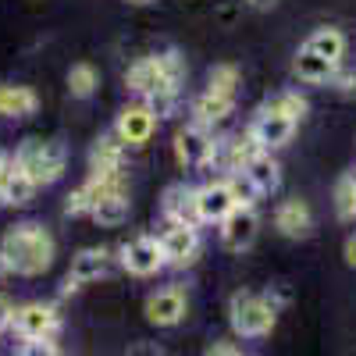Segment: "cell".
Masks as SVG:
<instances>
[{
	"mask_svg": "<svg viewBox=\"0 0 356 356\" xmlns=\"http://www.w3.org/2000/svg\"><path fill=\"white\" fill-rule=\"evenodd\" d=\"M15 164L36 186H54V182H61V175L68 168V150L57 139H25L15 150Z\"/></svg>",
	"mask_w": 356,
	"mask_h": 356,
	"instance_id": "cell-4",
	"label": "cell"
},
{
	"mask_svg": "<svg viewBox=\"0 0 356 356\" xmlns=\"http://www.w3.org/2000/svg\"><path fill=\"white\" fill-rule=\"evenodd\" d=\"M335 214L339 221H356V175H342L335 182Z\"/></svg>",
	"mask_w": 356,
	"mask_h": 356,
	"instance_id": "cell-27",
	"label": "cell"
},
{
	"mask_svg": "<svg viewBox=\"0 0 356 356\" xmlns=\"http://www.w3.org/2000/svg\"><path fill=\"white\" fill-rule=\"evenodd\" d=\"M335 61H328V57H321L317 50H310V47H300L296 50V61H292V72L300 75L303 82H310V86H321V82H332V75H335Z\"/></svg>",
	"mask_w": 356,
	"mask_h": 356,
	"instance_id": "cell-19",
	"label": "cell"
},
{
	"mask_svg": "<svg viewBox=\"0 0 356 356\" xmlns=\"http://www.w3.org/2000/svg\"><path fill=\"white\" fill-rule=\"evenodd\" d=\"M89 168H100V171H122L125 168V143L111 136H100L89 150Z\"/></svg>",
	"mask_w": 356,
	"mask_h": 356,
	"instance_id": "cell-22",
	"label": "cell"
},
{
	"mask_svg": "<svg viewBox=\"0 0 356 356\" xmlns=\"http://www.w3.org/2000/svg\"><path fill=\"white\" fill-rule=\"evenodd\" d=\"M207 89L221 97H235L239 93V68L235 65H214L211 75H207Z\"/></svg>",
	"mask_w": 356,
	"mask_h": 356,
	"instance_id": "cell-28",
	"label": "cell"
},
{
	"mask_svg": "<svg viewBox=\"0 0 356 356\" xmlns=\"http://www.w3.org/2000/svg\"><path fill=\"white\" fill-rule=\"evenodd\" d=\"M40 111V97L33 86L0 82V118H33Z\"/></svg>",
	"mask_w": 356,
	"mask_h": 356,
	"instance_id": "cell-17",
	"label": "cell"
},
{
	"mask_svg": "<svg viewBox=\"0 0 356 356\" xmlns=\"http://www.w3.org/2000/svg\"><path fill=\"white\" fill-rule=\"evenodd\" d=\"M275 228L278 235H285V239H307V235L314 232V214L307 200L292 196V200H282L278 211H275Z\"/></svg>",
	"mask_w": 356,
	"mask_h": 356,
	"instance_id": "cell-15",
	"label": "cell"
},
{
	"mask_svg": "<svg viewBox=\"0 0 356 356\" xmlns=\"http://www.w3.org/2000/svg\"><path fill=\"white\" fill-rule=\"evenodd\" d=\"M243 346H232V342H214V346H207V356H239Z\"/></svg>",
	"mask_w": 356,
	"mask_h": 356,
	"instance_id": "cell-31",
	"label": "cell"
},
{
	"mask_svg": "<svg viewBox=\"0 0 356 356\" xmlns=\"http://www.w3.org/2000/svg\"><path fill=\"white\" fill-rule=\"evenodd\" d=\"M257 235H260V218H257V211L253 207H235V211L221 221V243H225V250H232V253H243V250H250L253 243H257Z\"/></svg>",
	"mask_w": 356,
	"mask_h": 356,
	"instance_id": "cell-12",
	"label": "cell"
},
{
	"mask_svg": "<svg viewBox=\"0 0 356 356\" xmlns=\"http://www.w3.org/2000/svg\"><path fill=\"white\" fill-rule=\"evenodd\" d=\"M111 271V257L107 250L100 246H86L72 257V267H68V278H65V292H79L82 285H93L100 282L104 275Z\"/></svg>",
	"mask_w": 356,
	"mask_h": 356,
	"instance_id": "cell-13",
	"label": "cell"
},
{
	"mask_svg": "<svg viewBox=\"0 0 356 356\" xmlns=\"http://www.w3.org/2000/svg\"><path fill=\"white\" fill-rule=\"evenodd\" d=\"M8 171H11V161L0 154V203H4V182H8Z\"/></svg>",
	"mask_w": 356,
	"mask_h": 356,
	"instance_id": "cell-33",
	"label": "cell"
},
{
	"mask_svg": "<svg viewBox=\"0 0 356 356\" xmlns=\"http://www.w3.org/2000/svg\"><path fill=\"white\" fill-rule=\"evenodd\" d=\"M54 257H57V239L36 221L11 225L0 239V260H4L8 275L40 278L54 267Z\"/></svg>",
	"mask_w": 356,
	"mask_h": 356,
	"instance_id": "cell-2",
	"label": "cell"
},
{
	"mask_svg": "<svg viewBox=\"0 0 356 356\" xmlns=\"http://www.w3.org/2000/svg\"><path fill=\"white\" fill-rule=\"evenodd\" d=\"M250 136L264 146V150H278V146H285L296 136V122H292V118H282V114H271V111L257 107V118L250 122Z\"/></svg>",
	"mask_w": 356,
	"mask_h": 356,
	"instance_id": "cell-14",
	"label": "cell"
},
{
	"mask_svg": "<svg viewBox=\"0 0 356 356\" xmlns=\"http://www.w3.org/2000/svg\"><path fill=\"white\" fill-rule=\"evenodd\" d=\"M22 353H25V356H40V353H47V356H57V353H61V346H57L54 339H25Z\"/></svg>",
	"mask_w": 356,
	"mask_h": 356,
	"instance_id": "cell-29",
	"label": "cell"
},
{
	"mask_svg": "<svg viewBox=\"0 0 356 356\" xmlns=\"http://www.w3.org/2000/svg\"><path fill=\"white\" fill-rule=\"evenodd\" d=\"M0 275H8V267H4V260H0Z\"/></svg>",
	"mask_w": 356,
	"mask_h": 356,
	"instance_id": "cell-37",
	"label": "cell"
},
{
	"mask_svg": "<svg viewBox=\"0 0 356 356\" xmlns=\"http://www.w3.org/2000/svg\"><path fill=\"white\" fill-rule=\"evenodd\" d=\"M200 225H178L171 221V228L161 235V250H164V260L168 267H189L196 264L200 257Z\"/></svg>",
	"mask_w": 356,
	"mask_h": 356,
	"instance_id": "cell-11",
	"label": "cell"
},
{
	"mask_svg": "<svg viewBox=\"0 0 356 356\" xmlns=\"http://www.w3.org/2000/svg\"><path fill=\"white\" fill-rule=\"evenodd\" d=\"M235 111V97H221V93H211V89H203V97L193 104V122L214 129L221 122H228Z\"/></svg>",
	"mask_w": 356,
	"mask_h": 356,
	"instance_id": "cell-20",
	"label": "cell"
},
{
	"mask_svg": "<svg viewBox=\"0 0 356 356\" xmlns=\"http://www.w3.org/2000/svg\"><path fill=\"white\" fill-rule=\"evenodd\" d=\"M260 111H271V114H282V118H292L296 125L307 118V111H310V104H307V97H300V93H292V89H282V93H275V97H267L264 104H260Z\"/></svg>",
	"mask_w": 356,
	"mask_h": 356,
	"instance_id": "cell-24",
	"label": "cell"
},
{
	"mask_svg": "<svg viewBox=\"0 0 356 356\" xmlns=\"http://www.w3.org/2000/svg\"><path fill=\"white\" fill-rule=\"evenodd\" d=\"M11 317H15V307H11V300H8V296H0V332H4V328H11Z\"/></svg>",
	"mask_w": 356,
	"mask_h": 356,
	"instance_id": "cell-32",
	"label": "cell"
},
{
	"mask_svg": "<svg viewBox=\"0 0 356 356\" xmlns=\"http://www.w3.org/2000/svg\"><path fill=\"white\" fill-rule=\"evenodd\" d=\"M36 182H33V178H29L15 161H11V171H8V182H4V203L8 207H25L29 200H33L36 196Z\"/></svg>",
	"mask_w": 356,
	"mask_h": 356,
	"instance_id": "cell-25",
	"label": "cell"
},
{
	"mask_svg": "<svg viewBox=\"0 0 356 356\" xmlns=\"http://www.w3.org/2000/svg\"><path fill=\"white\" fill-rule=\"evenodd\" d=\"M97 86H100V72L89 65V61H79L68 68V93L75 100H89L97 93Z\"/></svg>",
	"mask_w": 356,
	"mask_h": 356,
	"instance_id": "cell-26",
	"label": "cell"
},
{
	"mask_svg": "<svg viewBox=\"0 0 356 356\" xmlns=\"http://www.w3.org/2000/svg\"><path fill=\"white\" fill-rule=\"evenodd\" d=\"M161 214L168 221H178V225H200V211H196V189L186 186V182H175L164 189L161 196Z\"/></svg>",
	"mask_w": 356,
	"mask_h": 356,
	"instance_id": "cell-16",
	"label": "cell"
},
{
	"mask_svg": "<svg viewBox=\"0 0 356 356\" xmlns=\"http://www.w3.org/2000/svg\"><path fill=\"white\" fill-rule=\"evenodd\" d=\"M118 253H122V267L136 278H154L157 271L168 267L161 239H154V235H136V239H129Z\"/></svg>",
	"mask_w": 356,
	"mask_h": 356,
	"instance_id": "cell-5",
	"label": "cell"
},
{
	"mask_svg": "<svg viewBox=\"0 0 356 356\" xmlns=\"http://www.w3.org/2000/svg\"><path fill=\"white\" fill-rule=\"evenodd\" d=\"M11 328L22 339H57V332H61V314L50 303H25V307H15Z\"/></svg>",
	"mask_w": 356,
	"mask_h": 356,
	"instance_id": "cell-6",
	"label": "cell"
},
{
	"mask_svg": "<svg viewBox=\"0 0 356 356\" xmlns=\"http://www.w3.org/2000/svg\"><path fill=\"white\" fill-rule=\"evenodd\" d=\"M211 146H214V132L200 125V122H189L186 129H178L175 136V157L182 168H207V157H211Z\"/></svg>",
	"mask_w": 356,
	"mask_h": 356,
	"instance_id": "cell-10",
	"label": "cell"
},
{
	"mask_svg": "<svg viewBox=\"0 0 356 356\" xmlns=\"http://www.w3.org/2000/svg\"><path fill=\"white\" fill-rule=\"evenodd\" d=\"M182 79H186V61L175 47L139 57V61L125 72V86L139 100L150 104L157 118H168L175 111L178 93H182Z\"/></svg>",
	"mask_w": 356,
	"mask_h": 356,
	"instance_id": "cell-1",
	"label": "cell"
},
{
	"mask_svg": "<svg viewBox=\"0 0 356 356\" xmlns=\"http://www.w3.org/2000/svg\"><path fill=\"white\" fill-rule=\"evenodd\" d=\"M246 4H250L253 11H271V8L278 4V0H246Z\"/></svg>",
	"mask_w": 356,
	"mask_h": 356,
	"instance_id": "cell-35",
	"label": "cell"
},
{
	"mask_svg": "<svg viewBox=\"0 0 356 356\" xmlns=\"http://www.w3.org/2000/svg\"><path fill=\"white\" fill-rule=\"evenodd\" d=\"M228 324L239 339H264L275 332L278 324V307L271 296L257 292H235L228 300Z\"/></svg>",
	"mask_w": 356,
	"mask_h": 356,
	"instance_id": "cell-3",
	"label": "cell"
},
{
	"mask_svg": "<svg viewBox=\"0 0 356 356\" xmlns=\"http://www.w3.org/2000/svg\"><path fill=\"white\" fill-rule=\"evenodd\" d=\"M157 132V114L150 104H129L122 114H118V122H114V136L122 139L125 146H143V143H150V136Z\"/></svg>",
	"mask_w": 356,
	"mask_h": 356,
	"instance_id": "cell-9",
	"label": "cell"
},
{
	"mask_svg": "<svg viewBox=\"0 0 356 356\" xmlns=\"http://www.w3.org/2000/svg\"><path fill=\"white\" fill-rule=\"evenodd\" d=\"M346 264L356 267V235H349V239H346Z\"/></svg>",
	"mask_w": 356,
	"mask_h": 356,
	"instance_id": "cell-34",
	"label": "cell"
},
{
	"mask_svg": "<svg viewBox=\"0 0 356 356\" xmlns=\"http://www.w3.org/2000/svg\"><path fill=\"white\" fill-rule=\"evenodd\" d=\"M235 207H239V196H235L232 178H218V182L196 189V211H200V225H221Z\"/></svg>",
	"mask_w": 356,
	"mask_h": 356,
	"instance_id": "cell-7",
	"label": "cell"
},
{
	"mask_svg": "<svg viewBox=\"0 0 356 356\" xmlns=\"http://www.w3.org/2000/svg\"><path fill=\"white\" fill-rule=\"evenodd\" d=\"M303 47L317 50L321 57H328V61H335V65H342V57H346V36L339 33V29H332V25L314 29V33L307 36V43H303Z\"/></svg>",
	"mask_w": 356,
	"mask_h": 356,
	"instance_id": "cell-23",
	"label": "cell"
},
{
	"mask_svg": "<svg viewBox=\"0 0 356 356\" xmlns=\"http://www.w3.org/2000/svg\"><path fill=\"white\" fill-rule=\"evenodd\" d=\"M186 292L178 289V285H168V289H157L146 296V303H143V314L150 324H157V328H175V324H182L186 321Z\"/></svg>",
	"mask_w": 356,
	"mask_h": 356,
	"instance_id": "cell-8",
	"label": "cell"
},
{
	"mask_svg": "<svg viewBox=\"0 0 356 356\" xmlns=\"http://www.w3.org/2000/svg\"><path fill=\"white\" fill-rule=\"evenodd\" d=\"M332 86H339L342 93H353V89H356V72H342V68H335Z\"/></svg>",
	"mask_w": 356,
	"mask_h": 356,
	"instance_id": "cell-30",
	"label": "cell"
},
{
	"mask_svg": "<svg viewBox=\"0 0 356 356\" xmlns=\"http://www.w3.org/2000/svg\"><path fill=\"white\" fill-rule=\"evenodd\" d=\"M243 171H246L250 182L257 186L260 196H271V193H278V186H282V164L271 157V150H260Z\"/></svg>",
	"mask_w": 356,
	"mask_h": 356,
	"instance_id": "cell-18",
	"label": "cell"
},
{
	"mask_svg": "<svg viewBox=\"0 0 356 356\" xmlns=\"http://www.w3.org/2000/svg\"><path fill=\"white\" fill-rule=\"evenodd\" d=\"M132 214V200H129V189L125 193H111L104 200L93 203V211H89V218H93L100 228H118V225H125Z\"/></svg>",
	"mask_w": 356,
	"mask_h": 356,
	"instance_id": "cell-21",
	"label": "cell"
},
{
	"mask_svg": "<svg viewBox=\"0 0 356 356\" xmlns=\"http://www.w3.org/2000/svg\"><path fill=\"white\" fill-rule=\"evenodd\" d=\"M129 4H150V0H129Z\"/></svg>",
	"mask_w": 356,
	"mask_h": 356,
	"instance_id": "cell-36",
	"label": "cell"
}]
</instances>
